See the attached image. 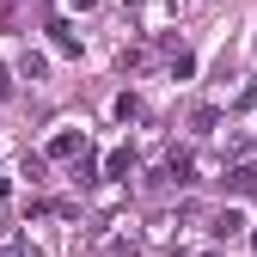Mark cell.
Masks as SVG:
<instances>
[{
	"label": "cell",
	"mask_w": 257,
	"mask_h": 257,
	"mask_svg": "<svg viewBox=\"0 0 257 257\" xmlns=\"http://www.w3.org/2000/svg\"><path fill=\"white\" fill-rule=\"evenodd\" d=\"M251 49H257V43H251Z\"/></svg>",
	"instance_id": "19"
},
{
	"label": "cell",
	"mask_w": 257,
	"mask_h": 257,
	"mask_svg": "<svg viewBox=\"0 0 257 257\" xmlns=\"http://www.w3.org/2000/svg\"><path fill=\"white\" fill-rule=\"evenodd\" d=\"M166 184H196V166H190L184 147H166V172H159Z\"/></svg>",
	"instance_id": "2"
},
{
	"label": "cell",
	"mask_w": 257,
	"mask_h": 257,
	"mask_svg": "<svg viewBox=\"0 0 257 257\" xmlns=\"http://www.w3.org/2000/svg\"><path fill=\"white\" fill-rule=\"evenodd\" d=\"M74 184H104V166H98V159H92V147L74 159Z\"/></svg>",
	"instance_id": "6"
},
{
	"label": "cell",
	"mask_w": 257,
	"mask_h": 257,
	"mask_svg": "<svg viewBox=\"0 0 257 257\" xmlns=\"http://www.w3.org/2000/svg\"><path fill=\"white\" fill-rule=\"evenodd\" d=\"M190 128H196V135H214V128H220V110H214V104H202L196 116H190Z\"/></svg>",
	"instance_id": "10"
},
{
	"label": "cell",
	"mask_w": 257,
	"mask_h": 257,
	"mask_svg": "<svg viewBox=\"0 0 257 257\" xmlns=\"http://www.w3.org/2000/svg\"><path fill=\"white\" fill-rule=\"evenodd\" d=\"M0 257H25V251H19V245H0Z\"/></svg>",
	"instance_id": "15"
},
{
	"label": "cell",
	"mask_w": 257,
	"mask_h": 257,
	"mask_svg": "<svg viewBox=\"0 0 257 257\" xmlns=\"http://www.w3.org/2000/svg\"><path fill=\"white\" fill-rule=\"evenodd\" d=\"M172 74L190 80V74H196V55H190V49H172Z\"/></svg>",
	"instance_id": "12"
},
{
	"label": "cell",
	"mask_w": 257,
	"mask_h": 257,
	"mask_svg": "<svg viewBox=\"0 0 257 257\" xmlns=\"http://www.w3.org/2000/svg\"><path fill=\"white\" fill-rule=\"evenodd\" d=\"M251 251H257V233H251Z\"/></svg>",
	"instance_id": "17"
},
{
	"label": "cell",
	"mask_w": 257,
	"mask_h": 257,
	"mask_svg": "<svg viewBox=\"0 0 257 257\" xmlns=\"http://www.w3.org/2000/svg\"><path fill=\"white\" fill-rule=\"evenodd\" d=\"M19 19V0H0V25H13Z\"/></svg>",
	"instance_id": "13"
},
{
	"label": "cell",
	"mask_w": 257,
	"mask_h": 257,
	"mask_svg": "<svg viewBox=\"0 0 257 257\" xmlns=\"http://www.w3.org/2000/svg\"><path fill=\"white\" fill-rule=\"evenodd\" d=\"M19 172H25L31 184H43V172H49V159H43V153H25V166H19Z\"/></svg>",
	"instance_id": "11"
},
{
	"label": "cell",
	"mask_w": 257,
	"mask_h": 257,
	"mask_svg": "<svg viewBox=\"0 0 257 257\" xmlns=\"http://www.w3.org/2000/svg\"><path fill=\"white\" fill-rule=\"evenodd\" d=\"M227 190H233V196H257V172L251 166H233L227 172Z\"/></svg>",
	"instance_id": "7"
},
{
	"label": "cell",
	"mask_w": 257,
	"mask_h": 257,
	"mask_svg": "<svg viewBox=\"0 0 257 257\" xmlns=\"http://www.w3.org/2000/svg\"><path fill=\"white\" fill-rule=\"evenodd\" d=\"M86 153V135H80V128H61V135L49 141V159H80Z\"/></svg>",
	"instance_id": "4"
},
{
	"label": "cell",
	"mask_w": 257,
	"mask_h": 257,
	"mask_svg": "<svg viewBox=\"0 0 257 257\" xmlns=\"http://www.w3.org/2000/svg\"><path fill=\"white\" fill-rule=\"evenodd\" d=\"M7 98H13V74L0 68V104H7Z\"/></svg>",
	"instance_id": "14"
},
{
	"label": "cell",
	"mask_w": 257,
	"mask_h": 257,
	"mask_svg": "<svg viewBox=\"0 0 257 257\" xmlns=\"http://www.w3.org/2000/svg\"><path fill=\"white\" fill-rule=\"evenodd\" d=\"M208 233H214V239H239V233H245V214H239V208H220Z\"/></svg>",
	"instance_id": "5"
},
{
	"label": "cell",
	"mask_w": 257,
	"mask_h": 257,
	"mask_svg": "<svg viewBox=\"0 0 257 257\" xmlns=\"http://www.w3.org/2000/svg\"><path fill=\"white\" fill-rule=\"evenodd\" d=\"M43 31H49V49H55V55H68V61L80 55V37H74V25H68V19H49Z\"/></svg>",
	"instance_id": "1"
},
{
	"label": "cell",
	"mask_w": 257,
	"mask_h": 257,
	"mask_svg": "<svg viewBox=\"0 0 257 257\" xmlns=\"http://www.w3.org/2000/svg\"><path fill=\"white\" fill-rule=\"evenodd\" d=\"M43 68H49V55H37V49L19 55V74H25V80H43Z\"/></svg>",
	"instance_id": "8"
},
{
	"label": "cell",
	"mask_w": 257,
	"mask_h": 257,
	"mask_svg": "<svg viewBox=\"0 0 257 257\" xmlns=\"http://www.w3.org/2000/svg\"><path fill=\"white\" fill-rule=\"evenodd\" d=\"M116 116H122V122H141V116H147V104L135 98V92H122V98H116Z\"/></svg>",
	"instance_id": "9"
},
{
	"label": "cell",
	"mask_w": 257,
	"mask_h": 257,
	"mask_svg": "<svg viewBox=\"0 0 257 257\" xmlns=\"http://www.w3.org/2000/svg\"><path fill=\"white\" fill-rule=\"evenodd\" d=\"M196 257H214V251H196Z\"/></svg>",
	"instance_id": "18"
},
{
	"label": "cell",
	"mask_w": 257,
	"mask_h": 257,
	"mask_svg": "<svg viewBox=\"0 0 257 257\" xmlns=\"http://www.w3.org/2000/svg\"><path fill=\"white\" fill-rule=\"evenodd\" d=\"M68 7H80V13H86V7H98V0H68Z\"/></svg>",
	"instance_id": "16"
},
{
	"label": "cell",
	"mask_w": 257,
	"mask_h": 257,
	"mask_svg": "<svg viewBox=\"0 0 257 257\" xmlns=\"http://www.w3.org/2000/svg\"><path fill=\"white\" fill-rule=\"evenodd\" d=\"M128 172H135V147H110L104 153V178L110 184H128Z\"/></svg>",
	"instance_id": "3"
}]
</instances>
